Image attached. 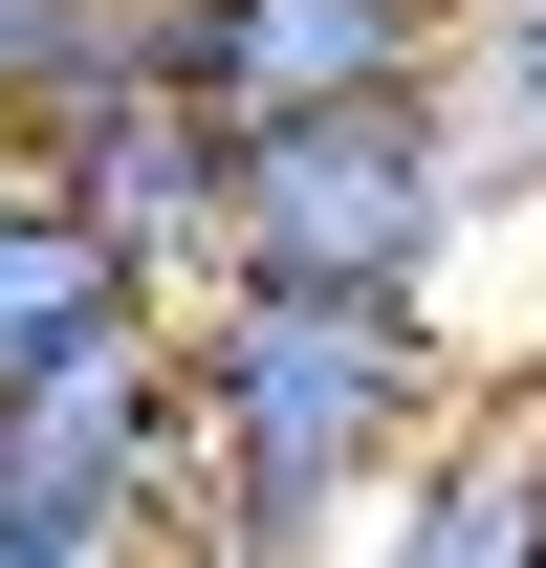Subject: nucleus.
Listing matches in <instances>:
<instances>
[{
    "label": "nucleus",
    "mask_w": 546,
    "mask_h": 568,
    "mask_svg": "<svg viewBox=\"0 0 546 568\" xmlns=\"http://www.w3.org/2000/svg\"><path fill=\"white\" fill-rule=\"evenodd\" d=\"M503 394L459 306H372V284H198L175 306V416H198V525L219 568H328L437 437Z\"/></svg>",
    "instance_id": "obj_1"
},
{
    "label": "nucleus",
    "mask_w": 546,
    "mask_h": 568,
    "mask_svg": "<svg viewBox=\"0 0 546 568\" xmlns=\"http://www.w3.org/2000/svg\"><path fill=\"white\" fill-rule=\"evenodd\" d=\"M459 263H481V175H459V132H437V88L219 132V284H372V306H459Z\"/></svg>",
    "instance_id": "obj_2"
},
{
    "label": "nucleus",
    "mask_w": 546,
    "mask_h": 568,
    "mask_svg": "<svg viewBox=\"0 0 546 568\" xmlns=\"http://www.w3.org/2000/svg\"><path fill=\"white\" fill-rule=\"evenodd\" d=\"M153 44H175V110H198V132H284V110L437 88L459 0H153Z\"/></svg>",
    "instance_id": "obj_3"
},
{
    "label": "nucleus",
    "mask_w": 546,
    "mask_h": 568,
    "mask_svg": "<svg viewBox=\"0 0 546 568\" xmlns=\"http://www.w3.org/2000/svg\"><path fill=\"white\" fill-rule=\"evenodd\" d=\"M0 503H22V525H175V503H198L175 351H110V372H44V394H0Z\"/></svg>",
    "instance_id": "obj_4"
},
{
    "label": "nucleus",
    "mask_w": 546,
    "mask_h": 568,
    "mask_svg": "<svg viewBox=\"0 0 546 568\" xmlns=\"http://www.w3.org/2000/svg\"><path fill=\"white\" fill-rule=\"evenodd\" d=\"M110 351H175V284H153L88 197L0 175V394H44V372H110Z\"/></svg>",
    "instance_id": "obj_5"
},
{
    "label": "nucleus",
    "mask_w": 546,
    "mask_h": 568,
    "mask_svg": "<svg viewBox=\"0 0 546 568\" xmlns=\"http://www.w3.org/2000/svg\"><path fill=\"white\" fill-rule=\"evenodd\" d=\"M328 568H546V416H525V394H481V416L437 437V459H415Z\"/></svg>",
    "instance_id": "obj_6"
},
{
    "label": "nucleus",
    "mask_w": 546,
    "mask_h": 568,
    "mask_svg": "<svg viewBox=\"0 0 546 568\" xmlns=\"http://www.w3.org/2000/svg\"><path fill=\"white\" fill-rule=\"evenodd\" d=\"M437 132H459L481 219H546V0H459V44H437Z\"/></svg>",
    "instance_id": "obj_7"
},
{
    "label": "nucleus",
    "mask_w": 546,
    "mask_h": 568,
    "mask_svg": "<svg viewBox=\"0 0 546 568\" xmlns=\"http://www.w3.org/2000/svg\"><path fill=\"white\" fill-rule=\"evenodd\" d=\"M0 568H153V525H22L0 503Z\"/></svg>",
    "instance_id": "obj_8"
},
{
    "label": "nucleus",
    "mask_w": 546,
    "mask_h": 568,
    "mask_svg": "<svg viewBox=\"0 0 546 568\" xmlns=\"http://www.w3.org/2000/svg\"><path fill=\"white\" fill-rule=\"evenodd\" d=\"M503 394H525V416H546V328H525V351H503Z\"/></svg>",
    "instance_id": "obj_9"
},
{
    "label": "nucleus",
    "mask_w": 546,
    "mask_h": 568,
    "mask_svg": "<svg viewBox=\"0 0 546 568\" xmlns=\"http://www.w3.org/2000/svg\"><path fill=\"white\" fill-rule=\"evenodd\" d=\"M0 175H22V132H0Z\"/></svg>",
    "instance_id": "obj_10"
}]
</instances>
